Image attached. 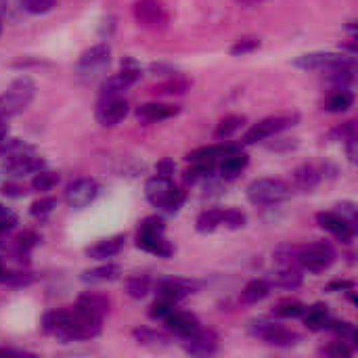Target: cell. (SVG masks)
I'll list each match as a JSON object with an SVG mask.
<instances>
[{"mask_svg":"<svg viewBox=\"0 0 358 358\" xmlns=\"http://www.w3.org/2000/svg\"><path fill=\"white\" fill-rule=\"evenodd\" d=\"M294 65L298 69H306V71H315V69H323L329 71L334 67H344V65H355V57L346 55V52H306L300 55L298 59H294Z\"/></svg>","mask_w":358,"mask_h":358,"instance_id":"11","label":"cell"},{"mask_svg":"<svg viewBox=\"0 0 358 358\" xmlns=\"http://www.w3.org/2000/svg\"><path fill=\"white\" fill-rule=\"evenodd\" d=\"M111 63V48L107 42H99L94 46H90L88 50H84L76 63V73L82 80H94L99 76H103L107 71Z\"/></svg>","mask_w":358,"mask_h":358,"instance_id":"7","label":"cell"},{"mask_svg":"<svg viewBox=\"0 0 358 358\" xmlns=\"http://www.w3.org/2000/svg\"><path fill=\"white\" fill-rule=\"evenodd\" d=\"M292 197V185L281 178H258L248 187V199L252 206L268 208L279 206Z\"/></svg>","mask_w":358,"mask_h":358,"instance_id":"5","label":"cell"},{"mask_svg":"<svg viewBox=\"0 0 358 358\" xmlns=\"http://www.w3.org/2000/svg\"><path fill=\"white\" fill-rule=\"evenodd\" d=\"M304 310H306V306L302 302H298V300H285V302H281V304L275 306L273 315L279 317V319H300L304 315Z\"/></svg>","mask_w":358,"mask_h":358,"instance_id":"40","label":"cell"},{"mask_svg":"<svg viewBox=\"0 0 358 358\" xmlns=\"http://www.w3.org/2000/svg\"><path fill=\"white\" fill-rule=\"evenodd\" d=\"M327 80L336 86V90H346L355 84V65L334 67L327 71Z\"/></svg>","mask_w":358,"mask_h":358,"instance_id":"32","label":"cell"},{"mask_svg":"<svg viewBox=\"0 0 358 358\" xmlns=\"http://www.w3.org/2000/svg\"><path fill=\"white\" fill-rule=\"evenodd\" d=\"M325 329L334 331L336 336H340V340H344V342H348L352 348H357L358 334L357 327H355L352 323H340V321H331V319H329V323L325 325Z\"/></svg>","mask_w":358,"mask_h":358,"instance_id":"38","label":"cell"},{"mask_svg":"<svg viewBox=\"0 0 358 358\" xmlns=\"http://www.w3.org/2000/svg\"><path fill=\"white\" fill-rule=\"evenodd\" d=\"M336 250L325 243V241H317V243H308V245H298L296 250V264L302 271L308 273H323L327 271L334 262H336Z\"/></svg>","mask_w":358,"mask_h":358,"instance_id":"6","label":"cell"},{"mask_svg":"<svg viewBox=\"0 0 358 358\" xmlns=\"http://www.w3.org/2000/svg\"><path fill=\"white\" fill-rule=\"evenodd\" d=\"M6 4H8V0H0V13L6 10Z\"/></svg>","mask_w":358,"mask_h":358,"instance_id":"58","label":"cell"},{"mask_svg":"<svg viewBox=\"0 0 358 358\" xmlns=\"http://www.w3.org/2000/svg\"><path fill=\"white\" fill-rule=\"evenodd\" d=\"M0 357H31V352L25 350H15V348H0Z\"/></svg>","mask_w":358,"mask_h":358,"instance_id":"54","label":"cell"},{"mask_svg":"<svg viewBox=\"0 0 358 358\" xmlns=\"http://www.w3.org/2000/svg\"><path fill=\"white\" fill-rule=\"evenodd\" d=\"M136 248L157 258H170L174 254V245L166 239V222L162 216H149L138 224Z\"/></svg>","mask_w":358,"mask_h":358,"instance_id":"1","label":"cell"},{"mask_svg":"<svg viewBox=\"0 0 358 358\" xmlns=\"http://www.w3.org/2000/svg\"><path fill=\"white\" fill-rule=\"evenodd\" d=\"M21 6L31 15H44L57 6V0H21Z\"/></svg>","mask_w":358,"mask_h":358,"instance_id":"44","label":"cell"},{"mask_svg":"<svg viewBox=\"0 0 358 358\" xmlns=\"http://www.w3.org/2000/svg\"><path fill=\"white\" fill-rule=\"evenodd\" d=\"M168 331H172L178 338H185L189 334H193L199 327V319L193 313H185V310H172L166 319H164Z\"/></svg>","mask_w":358,"mask_h":358,"instance_id":"20","label":"cell"},{"mask_svg":"<svg viewBox=\"0 0 358 358\" xmlns=\"http://www.w3.org/2000/svg\"><path fill=\"white\" fill-rule=\"evenodd\" d=\"M189 88H191V80H187V78H182V76L176 73V76H170V80H166V82L153 86L151 92H153V94H164V96H180V94H185Z\"/></svg>","mask_w":358,"mask_h":358,"instance_id":"28","label":"cell"},{"mask_svg":"<svg viewBox=\"0 0 358 358\" xmlns=\"http://www.w3.org/2000/svg\"><path fill=\"white\" fill-rule=\"evenodd\" d=\"M149 69H151V73H155V76H176V73H178L176 67H172V65H168V63H153Z\"/></svg>","mask_w":358,"mask_h":358,"instance_id":"50","label":"cell"},{"mask_svg":"<svg viewBox=\"0 0 358 358\" xmlns=\"http://www.w3.org/2000/svg\"><path fill=\"white\" fill-rule=\"evenodd\" d=\"M239 4H243V6H256V4H264V2H268V0H237Z\"/></svg>","mask_w":358,"mask_h":358,"instance_id":"56","label":"cell"},{"mask_svg":"<svg viewBox=\"0 0 358 358\" xmlns=\"http://www.w3.org/2000/svg\"><path fill=\"white\" fill-rule=\"evenodd\" d=\"M348 289H355V283L352 281H331L327 285V292H348Z\"/></svg>","mask_w":358,"mask_h":358,"instance_id":"53","label":"cell"},{"mask_svg":"<svg viewBox=\"0 0 358 358\" xmlns=\"http://www.w3.org/2000/svg\"><path fill=\"white\" fill-rule=\"evenodd\" d=\"M271 285L275 287H281V289H300L302 283H304V275L298 266H279L277 273H273V277L268 279Z\"/></svg>","mask_w":358,"mask_h":358,"instance_id":"24","label":"cell"},{"mask_svg":"<svg viewBox=\"0 0 358 358\" xmlns=\"http://www.w3.org/2000/svg\"><path fill=\"white\" fill-rule=\"evenodd\" d=\"M55 208H57V199L55 197H42V199H38V201L31 203L29 214L36 220H46L55 212Z\"/></svg>","mask_w":358,"mask_h":358,"instance_id":"41","label":"cell"},{"mask_svg":"<svg viewBox=\"0 0 358 358\" xmlns=\"http://www.w3.org/2000/svg\"><path fill=\"white\" fill-rule=\"evenodd\" d=\"M2 193H4L6 197H23L27 191H25L23 187H19V185H10V182H6V185L2 187Z\"/></svg>","mask_w":358,"mask_h":358,"instance_id":"52","label":"cell"},{"mask_svg":"<svg viewBox=\"0 0 358 358\" xmlns=\"http://www.w3.org/2000/svg\"><path fill=\"white\" fill-rule=\"evenodd\" d=\"M172 310H174V302H170V300L157 296V300H155V302L151 304V308H149V317H151V319H162V321H164Z\"/></svg>","mask_w":358,"mask_h":358,"instance_id":"45","label":"cell"},{"mask_svg":"<svg viewBox=\"0 0 358 358\" xmlns=\"http://www.w3.org/2000/svg\"><path fill=\"white\" fill-rule=\"evenodd\" d=\"M36 96V84L31 78L21 76L8 84V88L0 94V115L15 117L25 111Z\"/></svg>","mask_w":358,"mask_h":358,"instance_id":"3","label":"cell"},{"mask_svg":"<svg viewBox=\"0 0 358 358\" xmlns=\"http://www.w3.org/2000/svg\"><path fill=\"white\" fill-rule=\"evenodd\" d=\"M122 277V266L120 264H103L96 268H90L86 273H82V281L84 283H111L117 281Z\"/></svg>","mask_w":358,"mask_h":358,"instance_id":"25","label":"cell"},{"mask_svg":"<svg viewBox=\"0 0 358 358\" xmlns=\"http://www.w3.org/2000/svg\"><path fill=\"white\" fill-rule=\"evenodd\" d=\"M6 134H8V126H6V117H2L0 115V143L6 138Z\"/></svg>","mask_w":358,"mask_h":358,"instance_id":"55","label":"cell"},{"mask_svg":"<svg viewBox=\"0 0 358 358\" xmlns=\"http://www.w3.org/2000/svg\"><path fill=\"white\" fill-rule=\"evenodd\" d=\"M0 210H2V206H0Z\"/></svg>","mask_w":358,"mask_h":358,"instance_id":"60","label":"cell"},{"mask_svg":"<svg viewBox=\"0 0 358 358\" xmlns=\"http://www.w3.org/2000/svg\"><path fill=\"white\" fill-rule=\"evenodd\" d=\"M352 352H355V348H352L348 342H344V340L331 342V344L323 350V355H327V357H334V358L352 357Z\"/></svg>","mask_w":358,"mask_h":358,"instance_id":"47","label":"cell"},{"mask_svg":"<svg viewBox=\"0 0 358 358\" xmlns=\"http://www.w3.org/2000/svg\"><path fill=\"white\" fill-rule=\"evenodd\" d=\"M15 224H17V216L10 214L6 208H2V210H0V235L8 233Z\"/></svg>","mask_w":358,"mask_h":358,"instance_id":"49","label":"cell"},{"mask_svg":"<svg viewBox=\"0 0 358 358\" xmlns=\"http://www.w3.org/2000/svg\"><path fill=\"white\" fill-rule=\"evenodd\" d=\"M304 323H306V327L308 329H313V331H319V329H325V325L329 323V308H327V304H315V306H306V310H304Z\"/></svg>","mask_w":358,"mask_h":358,"instance_id":"30","label":"cell"},{"mask_svg":"<svg viewBox=\"0 0 358 358\" xmlns=\"http://www.w3.org/2000/svg\"><path fill=\"white\" fill-rule=\"evenodd\" d=\"M141 65L132 59V57H124L122 59V71L109 76L107 80H103L99 96L101 99H109V96H122L126 92V88H130L138 78H141Z\"/></svg>","mask_w":358,"mask_h":358,"instance_id":"8","label":"cell"},{"mask_svg":"<svg viewBox=\"0 0 358 358\" xmlns=\"http://www.w3.org/2000/svg\"><path fill=\"white\" fill-rule=\"evenodd\" d=\"M6 277H8V271L4 268V264L0 262V283H4L6 281Z\"/></svg>","mask_w":358,"mask_h":358,"instance_id":"57","label":"cell"},{"mask_svg":"<svg viewBox=\"0 0 358 358\" xmlns=\"http://www.w3.org/2000/svg\"><path fill=\"white\" fill-rule=\"evenodd\" d=\"M126 292L134 300H143L151 292V279L147 275H132L126 281Z\"/></svg>","mask_w":358,"mask_h":358,"instance_id":"36","label":"cell"},{"mask_svg":"<svg viewBox=\"0 0 358 358\" xmlns=\"http://www.w3.org/2000/svg\"><path fill=\"white\" fill-rule=\"evenodd\" d=\"M245 124V117L243 115H227L224 120H220V124L216 126V130H214V136L216 138H231L241 126Z\"/></svg>","mask_w":358,"mask_h":358,"instance_id":"39","label":"cell"},{"mask_svg":"<svg viewBox=\"0 0 358 358\" xmlns=\"http://www.w3.org/2000/svg\"><path fill=\"white\" fill-rule=\"evenodd\" d=\"M0 34H2V23H0Z\"/></svg>","mask_w":358,"mask_h":358,"instance_id":"59","label":"cell"},{"mask_svg":"<svg viewBox=\"0 0 358 358\" xmlns=\"http://www.w3.org/2000/svg\"><path fill=\"white\" fill-rule=\"evenodd\" d=\"M124 245H126V235H113L86 248V256L92 260H107V258L117 256L124 250Z\"/></svg>","mask_w":358,"mask_h":358,"instance_id":"21","label":"cell"},{"mask_svg":"<svg viewBox=\"0 0 358 358\" xmlns=\"http://www.w3.org/2000/svg\"><path fill=\"white\" fill-rule=\"evenodd\" d=\"M271 289H273V285L268 283V279H254L243 287L241 302L243 304H258L271 294Z\"/></svg>","mask_w":358,"mask_h":358,"instance_id":"27","label":"cell"},{"mask_svg":"<svg viewBox=\"0 0 358 358\" xmlns=\"http://www.w3.org/2000/svg\"><path fill=\"white\" fill-rule=\"evenodd\" d=\"M317 222L321 229L329 231L334 237H338L342 243H352L355 235H357V224L348 222L344 216H340L336 210L334 212H319L317 214Z\"/></svg>","mask_w":358,"mask_h":358,"instance_id":"16","label":"cell"},{"mask_svg":"<svg viewBox=\"0 0 358 358\" xmlns=\"http://www.w3.org/2000/svg\"><path fill=\"white\" fill-rule=\"evenodd\" d=\"M38 241H40V237H38L34 231H27V233H23V235L17 239V252H19L21 260H23V256H27V254L31 252V248L38 245Z\"/></svg>","mask_w":358,"mask_h":358,"instance_id":"46","label":"cell"},{"mask_svg":"<svg viewBox=\"0 0 358 358\" xmlns=\"http://www.w3.org/2000/svg\"><path fill=\"white\" fill-rule=\"evenodd\" d=\"M250 164V157L241 151V147H235L233 151H229L222 162H220V176L224 180H235Z\"/></svg>","mask_w":358,"mask_h":358,"instance_id":"22","label":"cell"},{"mask_svg":"<svg viewBox=\"0 0 358 358\" xmlns=\"http://www.w3.org/2000/svg\"><path fill=\"white\" fill-rule=\"evenodd\" d=\"M237 145H214V147H201V149H195L187 155L189 162H216V159H222L229 151H233Z\"/></svg>","mask_w":358,"mask_h":358,"instance_id":"31","label":"cell"},{"mask_svg":"<svg viewBox=\"0 0 358 358\" xmlns=\"http://www.w3.org/2000/svg\"><path fill=\"white\" fill-rule=\"evenodd\" d=\"M336 212H338L340 216H344L348 222L357 224V206H355L352 201H342V203H338V206H336Z\"/></svg>","mask_w":358,"mask_h":358,"instance_id":"48","label":"cell"},{"mask_svg":"<svg viewBox=\"0 0 358 358\" xmlns=\"http://www.w3.org/2000/svg\"><path fill=\"white\" fill-rule=\"evenodd\" d=\"M69 315H71V310H63V308L46 313L44 319H42V329L46 334H50V336H57L63 329V325L69 321Z\"/></svg>","mask_w":358,"mask_h":358,"instance_id":"33","label":"cell"},{"mask_svg":"<svg viewBox=\"0 0 358 358\" xmlns=\"http://www.w3.org/2000/svg\"><path fill=\"white\" fill-rule=\"evenodd\" d=\"M321 178H323V172L317 166L304 164V166L294 170V189L302 191V193H310L319 187Z\"/></svg>","mask_w":358,"mask_h":358,"instance_id":"23","label":"cell"},{"mask_svg":"<svg viewBox=\"0 0 358 358\" xmlns=\"http://www.w3.org/2000/svg\"><path fill=\"white\" fill-rule=\"evenodd\" d=\"M128 111H130V105L124 96H109V99L99 101L94 117L103 128H113L128 115Z\"/></svg>","mask_w":358,"mask_h":358,"instance_id":"15","label":"cell"},{"mask_svg":"<svg viewBox=\"0 0 358 358\" xmlns=\"http://www.w3.org/2000/svg\"><path fill=\"white\" fill-rule=\"evenodd\" d=\"M180 346L187 355L191 357H210L218 352V336L212 329H201L197 327L193 334L180 338Z\"/></svg>","mask_w":358,"mask_h":358,"instance_id":"14","label":"cell"},{"mask_svg":"<svg viewBox=\"0 0 358 358\" xmlns=\"http://www.w3.org/2000/svg\"><path fill=\"white\" fill-rule=\"evenodd\" d=\"M132 13L136 23L151 31H162L170 23V13L162 0H136Z\"/></svg>","mask_w":358,"mask_h":358,"instance_id":"9","label":"cell"},{"mask_svg":"<svg viewBox=\"0 0 358 358\" xmlns=\"http://www.w3.org/2000/svg\"><path fill=\"white\" fill-rule=\"evenodd\" d=\"M157 176H166V178H172V174H174V162L172 159H162L159 164H157Z\"/></svg>","mask_w":358,"mask_h":358,"instance_id":"51","label":"cell"},{"mask_svg":"<svg viewBox=\"0 0 358 358\" xmlns=\"http://www.w3.org/2000/svg\"><path fill=\"white\" fill-rule=\"evenodd\" d=\"M248 222V216L237 210V208H229V210H222V227L231 229V231H237V229H243Z\"/></svg>","mask_w":358,"mask_h":358,"instance_id":"42","label":"cell"},{"mask_svg":"<svg viewBox=\"0 0 358 358\" xmlns=\"http://www.w3.org/2000/svg\"><path fill=\"white\" fill-rule=\"evenodd\" d=\"M298 120H300V115H298V113H285V115L264 117L262 122L254 124V126L245 132V136H243V145H256V143H262V141H266V138H271V136H275V134H279V132H283V130H287V128L296 126V124H298Z\"/></svg>","mask_w":358,"mask_h":358,"instance_id":"10","label":"cell"},{"mask_svg":"<svg viewBox=\"0 0 358 358\" xmlns=\"http://www.w3.org/2000/svg\"><path fill=\"white\" fill-rule=\"evenodd\" d=\"M46 168V162L36 157L34 153L29 155H23V157H17V159H8L4 162V172L8 176H15V178H23V176H29V174H36L40 170Z\"/></svg>","mask_w":358,"mask_h":358,"instance_id":"19","label":"cell"},{"mask_svg":"<svg viewBox=\"0 0 358 358\" xmlns=\"http://www.w3.org/2000/svg\"><path fill=\"white\" fill-rule=\"evenodd\" d=\"M101 193V185L94 178H76L65 189V201L73 210L88 208Z\"/></svg>","mask_w":358,"mask_h":358,"instance_id":"12","label":"cell"},{"mask_svg":"<svg viewBox=\"0 0 358 358\" xmlns=\"http://www.w3.org/2000/svg\"><path fill=\"white\" fill-rule=\"evenodd\" d=\"M197 289H199V285L195 281H189V279L168 277V279H159L157 281V296L159 298H166V300H170L174 304H178L180 300L189 298Z\"/></svg>","mask_w":358,"mask_h":358,"instance_id":"17","label":"cell"},{"mask_svg":"<svg viewBox=\"0 0 358 358\" xmlns=\"http://www.w3.org/2000/svg\"><path fill=\"white\" fill-rule=\"evenodd\" d=\"M222 227V208H210V210H203L199 216H197V222H195V229L197 233L201 235H210L214 233L216 229Z\"/></svg>","mask_w":358,"mask_h":358,"instance_id":"29","label":"cell"},{"mask_svg":"<svg viewBox=\"0 0 358 358\" xmlns=\"http://www.w3.org/2000/svg\"><path fill=\"white\" fill-rule=\"evenodd\" d=\"M260 38H241V40H237L233 46H231V55L233 57H243V55H250V52H254V50H258L260 48Z\"/></svg>","mask_w":358,"mask_h":358,"instance_id":"43","label":"cell"},{"mask_svg":"<svg viewBox=\"0 0 358 358\" xmlns=\"http://www.w3.org/2000/svg\"><path fill=\"white\" fill-rule=\"evenodd\" d=\"M134 113L141 124H157V122L176 117L180 113V107L168 105V103H145V105H138Z\"/></svg>","mask_w":358,"mask_h":358,"instance_id":"18","label":"cell"},{"mask_svg":"<svg viewBox=\"0 0 358 358\" xmlns=\"http://www.w3.org/2000/svg\"><path fill=\"white\" fill-rule=\"evenodd\" d=\"M248 331L250 336L262 340L264 344L268 346H275V348H294L302 342V336L279 325L277 321H271V319H254L250 321L248 325Z\"/></svg>","mask_w":358,"mask_h":358,"instance_id":"4","label":"cell"},{"mask_svg":"<svg viewBox=\"0 0 358 358\" xmlns=\"http://www.w3.org/2000/svg\"><path fill=\"white\" fill-rule=\"evenodd\" d=\"M109 308H111L109 298L103 296V294H96V292H86V294L78 296L76 306H73V310L80 317H84L88 321H94V323H101V325H103L105 317L109 315Z\"/></svg>","mask_w":358,"mask_h":358,"instance_id":"13","label":"cell"},{"mask_svg":"<svg viewBox=\"0 0 358 358\" xmlns=\"http://www.w3.org/2000/svg\"><path fill=\"white\" fill-rule=\"evenodd\" d=\"M193 166L185 172V182H206L214 176V162H191Z\"/></svg>","mask_w":358,"mask_h":358,"instance_id":"34","label":"cell"},{"mask_svg":"<svg viewBox=\"0 0 358 358\" xmlns=\"http://www.w3.org/2000/svg\"><path fill=\"white\" fill-rule=\"evenodd\" d=\"M59 180H61V176L57 172H50V170L44 168V170H40V172L34 174L31 189L38 191V193H46V191H52L59 185Z\"/></svg>","mask_w":358,"mask_h":358,"instance_id":"37","label":"cell"},{"mask_svg":"<svg viewBox=\"0 0 358 358\" xmlns=\"http://www.w3.org/2000/svg\"><path fill=\"white\" fill-rule=\"evenodd\" d=\"M132 338L136 340L138 346H147V348H166L170 346V338L157 329H149V327H138L132 331Z\"/></svg>","mask_w":358,"mask_h":358,"instance_id":"26","label":"cell"},{"mask_svg":"<svg viewBox=\"0 0 358 358\" xmlns=\"http://www.w3.org/2000/svg\"><path fill=\"white\" fill-rule=\"evenodd\" d=\"M355 103V94L346 88V90H336L327 103H325V109L331 111V113H342V111H348Z\"/></svg>","mask_w":358,"mask_h":358,"instance_id":"35","label":"cell"},{"mask_svg":"<svg viewBox=\"0 0 358 358\" xmlns=\"http://www.w3.org/2000/svg\"><path fill=\"white\" fill-rule=\"evenodd\" d=\"M145 195H147V201H149L153 208H157V210H162V212H166V214H176V212L182 208L185 199H187L185 191H180V189L174 185L172 178L157 176V174H155L153 178L147 180V185H145Z\"/></svg>","mask_w":358,"mask_h":358,"instance_id":"2","label":"cell"}]
</instances>
